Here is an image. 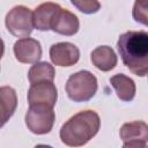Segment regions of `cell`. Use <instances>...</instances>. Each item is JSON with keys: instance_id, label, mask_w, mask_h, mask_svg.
I'll return each instance as SVG.
<instances>
[{"instance_id": "cell-5", "label": "cell", "mask_w": 148, "mask_h": 148, "mask_svg": "<svg viewBox=\"0 0 148 148\" xmlns=\"http://www.w3.org/2000/svg\"><path fill=\"white\" fill-rule=\"evenodd\" d=\"M7 30L15 37H29L35 28L34 12L25 6H15L6 15Z\"/></svg>"}, {"instance_id": "cell-7", "label": "cell", "mask_w": 148, "mask_h": 148, "mask_svg": "<svg viewBox=\"0 0 148 148\" xmlns=\"http://www.w3.org/2000/svg\"><path fill=\"white\" fill-rule=\"evenodd\" d=\"M50 58L56 66L69 67L79 61L80 50L76 45L68 42L57 43L50 47Z\"/></svg>"}, {"instance_id": "cell-14", "label": "cell", "mask_w": 148, "mask_h": 148, "mask_svg": "<svg viewBox=\"0 0 148 148\" xmlns=\"http://www.w3.org/2000/svg\"><path fill=\"white\" fill-rule=\"evenodd\" d=\"M0 106H1V126L14 114L17 106V96L12 87L3 86L0 88Z\"/></svg>"}, {"instance_id": "cell-1", "label": "cell", "mask_w": 148, "mask_h": 148, "mask_svg": "<svg viewBox=\"0 0 148 148\" xmlns=\"http://www.w3.org/2000/svg\"><path fill=\"white\" fill-rule=\"evenodd\" d=\"M117 49L124 65L138 76H148V32L130 30L119 36Z\"/></svg>"}, {"instance_id": "cell-3", "label": "cell", "mask_w": 148, "mask_h": 148, "mask_svg": "<svg viewBox=\"0 0 148 148\" xmlns=\"http://www.w3.org/2000/svg\"><path fill=\"white\" fill-rule=\"evenodd\" d=\"M97 88V79L89 71H80L72 74L65 87L69 99L76 103L88 102L91 99L95 96Z\"/></svg>"}, {"instance_id": "cell-2", "label": "cell", "mask_w": 148, "mask_h": 148, "mask_svg": "<svg viewBox=\"0 0 148 148\" xmlns=\"http://www.w3.org/2000/svg\"><path fill=\"white\" fill-rule=\"evenodd\" d=\"M101 127L99 116L92 110L80 111L60 128L61 142L69 147H80L90 141Z\"/></svg>"}, {"instance_id": "cell-10", "label": "cell", "mask_w": 148, "mask_h": 148, "mask_svg": "<svg viewBox=\"0 0 148 148\" xmlns=\"http://www.w3.org/2000/svg\"><path fill=\"white\" fill-rule=\"evenodd\" d=\"M61 7L54 2H44L34 10L35 28L40 31L52 30L53 23L60 13Z\"/></svg>"}, {"instance_id": "cell-9", "label": "cell", "mask_w": 148, "mask_h": 148, "mask_svg": "<svg viewBox=\"0 0 148 148\" xmlns=\"http://www.w3.org/2000/svg\"><path fill=\"white\" fill-rule=\"evenodd\" d=\"M14 54L22 64H36L42 57V46L37 39L24 37L15 42Z\"/></svg>"}, {"instance_id": "cell-15", "label": "cell", "mask_w": 148, "mask_h": 148, "mask_svg": "<svg viewBox=\"0 0 148 148\" xmlns=\"http://www.w3.org/2000/svg\"><path fill=\"white\" fill-rule=\"evenodd\" d=\"M56 75V71L53 66L46 61L36 62L31 66L28 72V79L31 84L42 82V81H53Z\"/></svg>"}, {"instance_id": "cell-12", "label": "cell", "mask_w": 148, "mask_h": 148, "mask_svg": "<svg viewBox=\"0 0 148 148\" xmlns=\"http://www.w3.org/2000/svg\"><path fill=\"white\" fill-rule=\"evenodd\" d=\"M90 59L92 65L102 72H109L113 69L118 61L114 51L108 45H102L96 47L91 52Z\"/></svg>"}, {"instance_id": "cell-17", "label": "cell", "mask_w": 148, "mask_h": 148, "mask_svg": "<svg viewBox=\"0 0 148 148\" xmlns=\"http://www.w3.org/2000/svg\"><path fill=\"white\" fill-rule=\"evenodd\" d=\"M71 2L83 14H94L97 13L101 8L98 0H71Z\"/></svg>"}, {"instance_id": "cell-6", "label": "cell", "mask_w": 148, "mask_h": 148, "mask_svg": "<svg viewBox=\"0 0 148 148\" xmlns=\"http://www.w3.org/2000/svg\"><path fill=\"white\" fill-rule=\"evenodd\" d=\"M119 134L126 148H143L148 143V125L142 120L124 124Z\"/></svg>"}, {"instance_id": "cell-4", "label": "cell", "mask_w": 148, "mask_h": 148, "mask_svg": "<svg viewBox=\"0 0 148 148\" xmlns=\"http://www.w3.org/2000/svg\"><path fill=\"white\" fill-rule=\"evenodd\" d=\"M25 125L34 134H46L51 132L56 120L53 106L47 104H32L25 113Z\"/></svg>"}, {"instance_id": "cell-13", "label": "cell", "mask_w": 148, "mask_h": 148, "mask_svg": "<svg viewBox=\"0 0 148 148\" xmlns=\"http://www.w3.org/2000/svg\"><path fill=\"white\" fill-rule=\"evenodd\" d=\"M110 83L113 87L118 98L123 102H131L136 91L134 81L125 74H116L110 79Z\"/></svg>"}, {"instance_id": "cell-16", "label": "cell", "mask_w": 148, "mask_h": 148, "mask_svg": "<svg viewBox=\"0 0 148 148\" xmlns=\"http://www.w3.org/2000/svg\"><path fill=\"white\" fill-rule=\"evenodd\" d=\"M132 16L134 21L148 25V0H136L133 6Z\"/></svg>"}, {"instance_id": "cell-8", "label": "cell", "mask_w": 148, "mask_h": 148, "mask_svg": "<svg viewBox=\"0 0 148 148\" xmlns=\"http://www.w3.org/2000/svg\"><path fill=\"white\" fill-rule=\"evenodd\" d=\"M58 98V91L53 81H42L31 84L28 91L29 105L47 104L54 106Z\"/></svg>"}, {"instance_id": "cell-11", "label": "cell", "mask_w": 148, "mask_h": 148, "mask_svg": "<svg viewBox=\"0 0 148 148\" xmlns=\"http://www.w3.org/2000/svg\"><path fill=\"white\" fill-rule=\"evenodd\" d=\"M79 29H80V21L77 16L72 12L61 8L60 13L58 14L53 23L52 30L64 36H73L79 31Z\"/></svg>"}]
</instances>
